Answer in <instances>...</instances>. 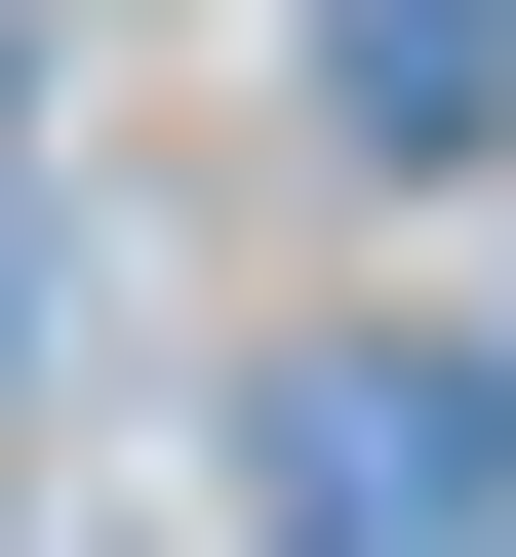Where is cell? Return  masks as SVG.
Here are the masks:
<instances>
[{
  "mask_svg": "<svg viewBox=\"0 0 516 557\" xmlns=\"http://www.w3.org/2000/svg\"><path fill=\"white\" fill-rule=\"evenodd\" d=\"M318 81L398 120V160H437V120H516V0H318Z\"/></svg>",
  "mask_w": 516,
  "mask_h": 557,
  "instance_id": "cell-2",
  "label": "cell"
},
{
  "mask_svg": "<svg viewBox=\"0 0 516 557\" xmlns=\"http://www.w3.org/2000/svg\"><path fill=\"white\" fill-rule=\"evenodd\" d=\"M278 557H516V398L477 359H318L278 398Z\"/></svg>",
  "mask_w": 516,
  "mask_h": 557,
  "instance_id": "cell-1",
  "label": "cell"
}]
</instances>
